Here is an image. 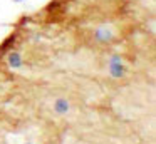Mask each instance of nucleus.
Returning a JSON list of instances; mask_svg holds the SVG:
<instances>
[{
    "label": "nucleus",
    "instance_id": "obj_1",
    "mask_svg": "<svg viewBox=\"0 0 156 144\" xmlns=\"http://www.w3.org/2000/svg\"><path fill=\"white\" fill-rule=\"evenodd\" d=\"M129 2L139 3V5H148V7H156V0H129Z\"/></svg>",
    "mask_w": 156,
    "mask_h": 144
}]
</instances>
